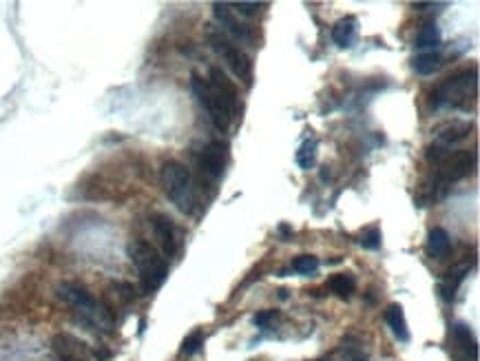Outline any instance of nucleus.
Masks as SVG:
<instances>
[{
    "instance_id": "20e7f679",
    "label": "nucleus",
    "mask_w": 480,
    "mask_h": 361,
    "mask_svg": "<svg viewBox=\"0 0 480 361\" xmlns=\"http://www.w3.org/2000/svg\"><path fill=\"white\" fill-rule=\"evenodd\" d=\"M128 257L136 264L140 273V282L144 292H155L169 275V264L164 261V257L157 253L155 246H151L144 239H133L128 244Z\"/></svg>"
},
{
    "instance_id": "f8f14e48",
    "label": "nucleus",
    "mask_w": 480,
    "mask_h": 361,
    "mask_svg": "<svg viewBox=\"0 0 480 361\" xmlns=\"http://www.w3.org/2000/svg\"><path fill=\"white\" fill-rule=\"evenodd\" d=\"M44 361H82V343L69 335H58L54 339V353Z\"/></svg>"
},
{
    "instance_id": "1a4fd4ad",
    "label": "nucleus",
    "mask_w": 480,
    "mask_h": 361,
    "mask_svg": "<svg viewBox=\"0 0 480 361\" xmlns=\"http://www.w3.org/2000/svg\"><path fill=\"white\" fill-rule=\"evenodd\" d=\"M472 167H474V155L467 153V151L447 155V162L443 164V169H440V177L445 179V182H456V179L469 175Z\"/></svg>"
},
{
    "instance_id": "412c9836",
    "label": "nucleus",
    "mask_w": 480,
    "mask_h": 361,
    "mask_svg": "<svg viewBox=\"0 0 480 361\" xmlns=\"http://www.w3.org/2000/svg\"><path fill=\"white\" fill-rule=\"evenodd\" d=\"M359 242H361L363 249L378 251L380 249V231H378V226H370L368 231H363V235H361Z\"/></svg>"
},
{
    "instance_id": "2eb2a0df",
    "label": "nucleus",
    "mask_w": 480,
    "mask_h": 361,
    "mask_svg": "<svg viewBox=\"0 0 480 361\" xmlns=\"http://www.w3.org/2000/svg\"><path fill=\"white\" fill-rule=\"evenodd\" d=\"M450 246H452V242H450V235H447V231L445 228H432V231H429V235H427V249H429V253L432 255H436V257H445L447 253H450Z\"/></svg>"
},
{
    "instance_id": "9d476101",
    "label": "nucleus",
    "mask_w": 480,
    "mask_h": 361,
    "mask_svg": "<svg viewBox=\"0 0 480 361\" xmlns=\"http://www.w3.org/2000/svg\"><path fill=\"white\" fill-rule=\"evenodd\" d=\"M454 343H456V361H476L478 357V343L474 339V333L469 331V326L465 324H454L452 328Z\"/></svg>"
},
{
    "instance_id": "4be33fe9",
    "label": "nucleus",
    "mask_w": 480,
    "mask_h": 361,
    "mask_svg": "<svg viewBox=\"0 0 480 361\" xmlns=\"http://www.w3.org/2000/svg\"><path fill=\"white\" fill-rule=\"evenodd\" d=\"M202 346H204V335L200 331H195L184 341H181V353H184V355H195Z\"/></svg>"
},
{
    "instance_id": "b1692460",
    "label": "nucleus",
    "mask_w": 480,
    "mask_h": 361,
    "mask_svg": "<svg viewBox=\"0 0 480 361\" xmlns=\"http://www.w3.org/2000/svg\"><path fill=\"white\" fill-rule=\"evenodd\" d=\"M275 319H277V310H261V313L255 315V324L257 326H268Z\"/></svg>"
},
{
    "instance_id": "aec40b11",
    "label": "nucleus",
    "mask_w": 480,
    "mask_h": 361,
    "mask_svg": "<svg viewBox=\"0 0 480 361\" xmlns=\"http://www.w3.org/2000/svg\"><path fill=\"white\" fill-rule=\"evenodd\" d=\"M292 271L301 273V275H314L319 271V259L314 255H299L292 261Z\"/></svg>"
},
{
    "instance_id": "dca6fc26",
    "label": "nucleus",
    "mask_w": 480,
    "mask_h": 361,
    "mask_svg": "<svg viewBox=\"0 0 480 361\" xmlns=\"http://www.w3.org/2000/svg\"><path fill=\"white\" fill-rule=\"evenodd\" d=\"M412 67L419 76H432L434 71H438L443 67V58L436 52H427V54H421V56L414 58Z\"/></svg>"
},
{
    "instance_id": "393cba45",
    "label": "nucleus",
    "mask_w": 480,
    "mask_h": 361,
    "mask_svg": "<svg viewBox=\"0 0 480 361\" xmlns=\"http://www.w3.org/2000/svg\"><path fill=\"white\" fill-rule=\"evenodd\" d=\"M279 233L288 237V235H290V226H288V224H281V226H279Z\"/></svg>"
},
{
    "instance_id": "5701e85b",
    "label": "nucleus",
    "mask_w": 480,
    "mask_h": 361,
    "mask_svg": "<svg viewBox=\"0 0 480 361\" xmlns=\"http://www.w3.org/2000/svg\"><path fill=\"white\" fill-rule=\"evenodd\" d=\"M230 7H235L237 13H241V16H255L261 5L259 3H235V5H230Z\"/></svg>"
},
{
    "instance_id": "6e6552de",
    "label": "nucleus",
    "mask_w": 480,
    "mask_h": 361,
    "mask_svg": "<svg viewBox=\"0 0 480 361\" xmlns=\"http://www.w3.org/2000/svg\"><path fill=\"white\" fill-rule=\"evenodd\" d=\"M212 7H215V18H217V23L224 27V31H228V34L233 36L235 40H239V42H246V45L255 42V36H253L251 27L237 20V16H235L233 9H230V5L215 3Z\"/></svg>"
},
{
    "instance_id": "0eeeda50",
    "label": "nucleus",
    "mask_w": 480,
    "mask_h": 361,
    "mask_svg": "<svg viewBox=\"0 0 480 361\" xmlns=\"http://www.w3.org/2000/svg\"><path fill=\"white\" fill-rule=\"evenodd\" d=\"M228 162V146L222 140H215L204 146V151L200 155V169L208 179H220L224 175Z\"/></svg>"
},
{
    "instance_id": "6ab92c4d",
    "label": "nucleus",
    "mask_w": 480,
    "mask_h": 361,
    "mask_svg": "<svg viewBox=\"0 0 480 361\" xmlns=\"http://www.w3.org/2000/svg\"><path fill=\"white\" fill-rule=\"evenodd\" d=\"M440 29L434 23L423 25V29L419 31L416 36V49H436L440 45Z\"/></svg>"
},
{
    "instance_id": "f3484780",
    "label": "nucleus",
    "mask_w": 480,
    "mask_h": 361,
    "mask_svg": "<svg viewBox=\"0 0 480 361\" xmlns=\"http://www.w3.org/2000/svg\"><path fill=\"white\" fill-rule=\"evenodd\" d=\"M330 288H332V292H337L339 297L347 300L356 288V280L350 273H339L330 277Z\"/></svg>"
},
{
    "instance_id": "7ed1b4c3",
    "label": "nucleus",
    "mask_w": 480,
    "mask_h": 361,
    "mask_svg": "<svg viewBox=\"0 0 480 361\" xmlns=\"http://www.w3.org/2000/svg\"><path fill=\"white\" fill-rule=\"evenodd\" d=\"M160 179H162V189L167 193V198L177 206V211L186 213H195L197 206V191H195V182L191 171L177 160H169L162 164L160 171Z\"/></svg>"
},
{
    "instance_id": "a211bd4d",
    "label": "nucleus",
    "mask_w": 480,
    "mask_h": 361,
    "mask_svg": "<svg viewBox=\"0 0 480 361\" xmlns=\"http://www.w3.org/2000/svg\"><path fill=\"white\" fill-rule=\"evenodd\" d=\"M317 149H319V142L314 140V138L306 140L299 146V151H296V164H299L304 171H308V169L314 167V162H317Z\"/></svg>"
},
{
    "instance_id": "4468645a",
    "label": "nucleus",
    "mask_w": 480,
    "mask_h": 361,
    "mask_svg": "<svg viewBox=\"0 0 480 361\" xmlns=\"http://www.w3.org/2000/svg\"><path fill=\"white\" fill-rule=\"evenodd\" d=\"M354 38H356V20L354 18H341L332 27V40L339 47H352Z\"/></svg>"
},
{
    "instance_id": "423d86ee",
    "label": "nucleus",
    "mask_w": 480,
    "mask_h": 361,
    "mask_svg": "<svg viewBox=\"0 0 480 361\" xmlns=\"http://www.w3.org/2000/svg\"><path fill=\"white\" fill-rule=\"evenodd\" d=\"M474 95H476V71H462L438 89L436 107L438 105H452V107L465 109L474 100Z\"/></svg>"
},
{
    "instance_id": "9b49d317",
    "label": "nucleus",
    "mask_w": 480,
    "mask_h": 361,
    "mask_svg": "<svg viewBox=\"0 0 480 361\" xmlns=\"http://www.w3.org/2000/svg\"><path fill=\"white\" fill-rule=\"evenodd\" d=\"M153 233L162 246V251L167 253L169 257H173L177 253V231L173 222L167 215H155L153 218Z\"/></svg>"
},
{
    "instance_id": "f257e3e1",
    "label": "nucleus",
    "mask_w": 480,
    "mask_h": 361,
    "mask_svg": "<svg viewBox=\"0 0 480 361\" xmlns=\"http://www.w3.org/2000/svg\"><path fill=\"white\" fill-rule=\"evenodd\" d=\"M191 89L197 97V102L204 109L206 118L217 131H228L230 122L237 116L239 97L237 87L220 67H212L208 78H202L200 73L191 76Z\"/></svg>"
},
{
    "instance_id": "39448f33",
    "label": "nucleus",
    "mask_w": 480,
    "mask_h": 361,
    "mask_svg": "<svg viewBox=\"0 0 480 361\" xmlns=\"http://www.w3.org/2000/svg\"><path fill=\"white\" fill-rule=\"evenodd\" d=\"M208 45L212 47V52L217 54L237 78H241L246 85H251V78H253V60L248 58L241 49L228 40L222 31H210L208 34Z\"/></svg>"
},
{
    "instance_id": "f03ea898",
    "label": "nucleus",
    "mask_w": 480,
    "mask_h": 361,
    "mask_svg": "<svg viewBox=\"0 0 480 361\" xmlns=\"http://www.w3.org/2000/svg\"><path fill=\"white\" fill-rule=\"evenodd\" d=\"M56 292L64 304H67L69 308H73L78 319L85 326H89L91 331L111 333V328H113L111 310L102 302H97L85 286H80L76 282H62L56 288Z\"/></svg>"
},
{
    "instance_id": "ddd939ff",
    "label": "nucleus",
    "mask_w": 480,
    "mask_h": 361,
    "mask_svg": "<svg viewBox=\"0 0 480 361\" xmlns=\"http://www.w3.org/2000/svg\"><path fill=\"white\" fill-rule=\"evenodd\" d=\"M385 321L392 328V333H394L396 339H399V341H409V328H407V321H405L403 306H399V304L388 306V310H385Z\"/></svg>"
}]
</instances>
